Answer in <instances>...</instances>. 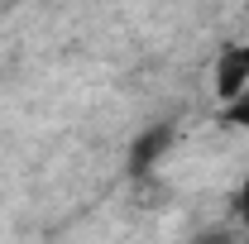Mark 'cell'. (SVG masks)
Listing matches in <instances>:
<instances>
[{
    "mask_svg": "<svg viewBox=\"0 0 249 244\" xmlns=\"http://www.w3.org/2000/svg\"><path fill=\"white\" fill-rule=\"evenodd\" d=\"M240 215H245V225H249V182L240 187Z\"/></svg>",
    "mask_w": 249,
    "mask_h": 244,
    "instance_id": "3",
    "label": "cell"
},
{
    "mask_svg": "<svg viewBox=\"0 0 249 244\" xmlns=\"http://www.w3.org/2000/svg\"><path fill=\"white\" fill-rule=\"evenodd\" d=\"M230 120L249 129V82H245V87H240L235 96H230Z\"/></svg>",
    "mask_w": 249,
    "mask_h": 244,
    "instance_id": "2",
    "label": "cell"
},
{
    "mask_svg": "<svg viewBox=\"0 0 249 244\" xmlns=\"http://www.w3.org/2000/svg\"><path fill=\"white\" fill-rule=\"evenodd\" d=\"M249 82V48H230L225 58H220V72H216V87H220V96L230 101V96L240 91Z\"/></svg>",
    "mask_w": 249,
    "mask_h": 244,
    "instance_id": "1",
    "label": "cell"
}]
</instances>
